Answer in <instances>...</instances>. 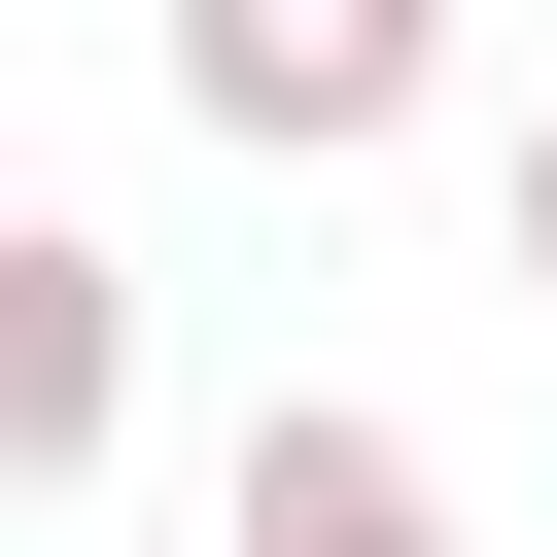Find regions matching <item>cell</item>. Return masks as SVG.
I'll use <instances>...</instances> for the list:
<instances>
[{
	"mask_svg": "<svg viewBox=\"0 0 557 557\" xmlns=\"http://www.w3.org/2000/svg\"><path fill=\"white\" fill-rule=\"evenodd\" d=\"M174 104H209V139H278V174H348V139H418V104H453V35H418V0H174Z\"/></svg>",
	"mask_w": 557,
	"mask_h": 557,
	"instance_id": "obj_1",
	"label": "cell"
},
{
	"mask_svg": "<svg viewBox=\"0 0 557 557\" xmlns=\"http://www.w3.org/2000/svg\"><path fill=\"white\" fill-rule=\"evenodd\" d=\"M209 557H453V453L348 418V383H278V418L209 453Z\"/></svg>",
	"mask_w": 557,
	"mask_h": 557,
	"instance_id": "obj_2",
	"label": "cell"
},
{
	"mask_svg": "<svg viewBox=\"0 0 557 557\" xmlns=\"http://www.w3.org/2000/svg\"><path fill=\"white\" fill-rule=\"evenodd\" d=\"M104 418H139V278L70 209H0V487H104Z\"/></svg>",
	"mask_w": 557,
	"mask_h": 557,
	"instance_id": "obj_3",
	"label": "cell"
},
{
	"mask_svg": "<svg viewBox=\"0 0 557 557\" xmlns=\"http://www.w3.org/2000/svg\"><path fill=\"white\" fill-rule=\"evenodd\" d=\"M487 244H522V278H557V104H522V139H487Z\"/></svg>",
	"mask_w": 557,
	"mask_h": 557,
	"instance_id": "obj_4",
	"label": "cell"
}]
</instances>
